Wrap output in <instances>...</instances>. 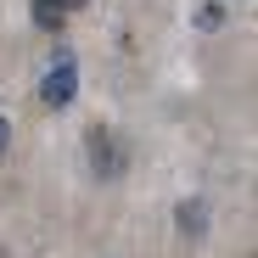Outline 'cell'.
<instances>
[{"label": "cell", "mask_w": 258, "mask_h": 258, "mask_svg": "<svg viewBox=\"0 0 258 258\" xmlns=\"http://www.w3.org/2000/svg\"><path fill=\"white\" fill-rule=\"evenodd\" d=\"M180 230H202V202H180Z\"/></svg>", "instance_id": "obj_4"}, {"label": "cell", "mask_w": 258, "mask_h": 258, "mask_svg": "<svg viewBox=\"0 0 258 258\" xmlns=\"http://www.w3.org/2000/svg\"><path fill=\"white\" fill-rule=\"evenodd\" d=\"M90 168H96L101 180H118L123 168H129V146L118 141V129H107V123L90 129Z\"/></svg>", "instance_id": "obj_1"}, {"label": "cell", "mask_w": 258, "mask_h": 258, "mask_svg": "<svg viewBox=\"0 0 258 258\" xmlns=\"http://www.w3.org/2000/svg\"><path fill=\"white\" fill-rule=\"evenodd\" d=\"M79 68H73V56H62L51 73H45V84H39V101L45 107H68L73 101V90H79V79H73Z\"/></svg>", "instance_id": "obj_2"}, {"label": "cell", "mask_w": 258, "mask_h": 258, "mask_svg": "<svg viewBox=\"0 0 258 258\" xmlns=\"http://www.w3.org/2000/svg\"><path fill=\"white\" fill-rule=\"evenodd\" d=\"M6 146H12V123L0 118V152H6Z\"/></svg>", "instance_id": "obj_5"}, {"label": "cell", "mask_w": 258, "mask_h": 258, "mask_svg": "<svg viewBox=\"0 0 258 258\" xmlns=\"http://www.w3.org/2000/svg\"><path fill=\"white\" fill-rule=\"evenodd\" d=\"M28 6H34V23H39V28L56 34L68 12H84V0H28Z\"/></svg>", "instance_id": "obj_3"}]
</instances>
